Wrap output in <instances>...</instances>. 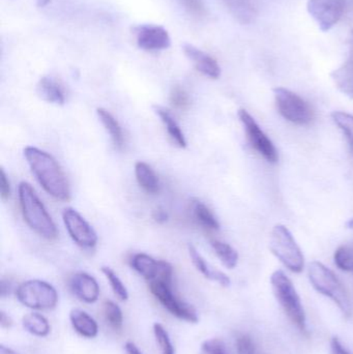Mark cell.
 Returning a JSON list of instances; mask_svg holds the SVG:
<instances>
[{"mask_svg": "<svg viewBox=\"0 0 353 354\" xmlns=\"http://www.w3.org/2000/svg\"><path fill=\"white\" fill-rule=\"evenodd\" d=\"M24 157L33 176L50 196L61 201L70 199L68 178L51 155L37 147H27L24 149Z\"/></svg>", "mask_w": 353, "mask_h": 354, "instance_id": "cell-1", "label": "cell"}, {"mask_svg": "<svg viewBox=\"0 0 353 354\" xmlns=\"http://www.w3.org/2000/svg\"><path fill=\"white\" fill-rule=\"evenodd\" d=\"M18 197L21 212L26 224L39 236L48 241L55 239L58 235L55 223L31 185L22 181L19 185Z\"/></svg>", "mask_w": 353, "mask_h": 354, "instance_id": "cell-2", "label": "cell"}, {"mask_svg": "<svg viewBox=\"0 0 353 354\" xmlns=\"http://www.w3.org/2000/svg\"><path fill=\"white\" fill-rule=\"evenodd\" d=\"M309 279L313 287L321 295L331 299L346 317L352 316L350 295L341 281L329 268L321 262L313 261L309 266Z\"/></svg>", "mask_w": 353, "mask_h": 354, "instance_id": "cell-3", "label": "cell"}, {"mask_svg": "<svg viewBox=\"0 0 353 354\" xmlns=\"http://www.w3.org/2000/svg\"><path fill=\"white\" fill-rule=\"evenodd\" d=\"M271 284L273 287L274 295L278 303L285 312L292 324L300 332H307V317L303 307L300 295L292 280L282 270H276L271 277Z\"/></svg>", "mask_w": 353, "mask_h": 354, "instance_id": "cell-4", "label": "cell"}, {"mask_svg": "<svg viewBox=\"0 0 353 354\" xmlns=\"http://www.w3.org/2000/svg\"><path fill=\"white\" fill-rule=\"evenodd\" d=\"M269 249L271 253L292 272L300 274L305 266V258L300 245L289 229L278 224L271 231Z\"/></svg>", "mask_w": 353, "mask_h": 354, "instance_id": "cell-5", "label": "cell"}, {"mask_svg": "<svg viewBox=\"0 0 353 354\" xmlns=\"http://www.w3.org/2000/svg\"><path fill=\"white\" fill-rule=\"evenodd\" d=\"M278 111L292 124L308 126L315 118L314 110L302 97L284 87L274 89Z\"/></svg>", "mask_w": 353, "mask_h": 354, "instance_id": "cell-6", "label": "cell"}, {"mask_svg": "<svg viewBox=\"0 0 353 354\" xmlns=\"http://www.w3.org/2000/svg\"><path fill=\"white\" fill-rule=\"evenodd\" d=\"M17 299L25 307L33 310H52L57 306L58 293L49 283L29 280L19 285Z\"/></svg>", "mask_w": 353, "mask_h": 354, "instance_id": "cell-7", "label": "cell"}, {"mask_svg": "<svg viewBox=\"0 0 353 354\" xmlns=\"http://www.w3.org/2000/svg\"><path fill=\"white\" fill-rule=\"evenodd\" d=\"M149 289L162 306L178 319L190 324H197L199 322L196 310L190 304L176 297L172 290V284H168L163 281H151L149 282Z\"/></svg>", "mask_w": 353, "mask_h": 354, "instance_id": "cell-8", "label": "cell"}, {"mask_svg": "<svg viewBox=\"0 0 353 354\" xmlns=\"http://www.w3.org/2000/svg\"><path fill=\"white\" fill-rule=\"evenodd\" d=\"M238 118L244 127L247 138L251 147L263 156L269 163H277L279 161V153L271 139L263 132V129L257 124L256 120L247 110H238Z\"/></svg>", "mask_w": 353, "mask_h": 354, "instance_id": "cell-9", "label": "cell"}, {"mask_svg": "<svg viewBox=\"0 0 353 354\" xmlns=\"http://www.w3.org/2000/svg\"><path fill=\"white\" fill-rule=\"evenodd\" d=\"M64 225L75 243L83 249H93L97 245L95 229L74 208H66L62 212Z\"/></svg>", "mask_w": 353, "mask_h": 354, "instance_id": "cell-10", "label": "cell"}, {"mask_svg": "<svg viewBox=\"0 0 353 354\" xmlns=\"http://www.w3.org/2000/svg\"><path fill=\"white\" fill-rule=\"evenodd\" d=\"M345 8V0H309L307 3L309 14L323 31H329L339 22Z\"/></svg>", "mask_w": 353, "mask_h": 354, "instance_id": "cell-11", "label": "cell"}, {"mask_svg": "<svg viewBox=\"0 0 353 354\" xmlns=\"http://www.w3.org/2000/svg\"><path fill=\"white\" fill-rule=\"evenodd\" d=\"M131 266L149 282L158 280L172 284L173 268L168 262L153 259L147 254L139 253L133 256Z\"/></svg>", "mask_w": 353, "mask_h": 354, "instance_id": "cell-12", "label": "cell"}, {"mask_svg": "<svg viewBox=\"0 0 353 354\" xmlns=\"http://www.w3.org/2000/svg\"><path fill=\"white\" fill-rule=\"evenodd\" d=\"M137 44L145 51H161L171 45L169 33L159 25H139L134 28Z\"/></svg>", "mask_w": 353, "mask_h": 354, "instance_id": "cell-13", "label": "cell"}, {"mask_svg": "<svg viewBox=\"0 0 353 354\" xmlns=\"http://www.w3.org/2000/svg\"><path fill=\"white\" fill-rule=\"evenodd\" d=\"M182 49L184 55L193 62L196 70L201 74L211 79H218L221 76V68L215 58L191 44H184Z\"/></svg>", "mask_w": 353, "mask_h": 354, "instance_id": "cell-14", "label": "cell"}, {"mask_svg": "<svg viewBox=\"0 0 353 354\" xmlns=\"http://www.w3.org/2000/svg\"><path fill=\"white\" fill-rule=\"evenodd\" d=\"M70 290L83 303L95 304L99 297L97 280L86 272H78L70 279Z\"/></svg>", "mask_w": 353, "mask_h": 354, "instance_id": "cell-15", "label": "cell"}, {"mask_svg": "<svg viewBox=\"0 0 353 354\" xmlns=\"http://www.w3.org/2000/svg\"><path fill=\"white\" fill-rule=\"evenodd\" d=\"M189 254H190L191 260H192L193 264L195 268L209 280L215 281V282L219 283L221 286L228 287L230 285V279L227 274L224 272H220V270H215L211 268L204 258L200 255L196 248L194 245H189Z\"/></svg>", "mask_w": 353, "mask_h": 354, "instance_id": "cell-16", "label": "cell"}, {"mask_svg": "<svg viewBox=\"0 0 353 354\" xmlns=\"http://www.w3.org/2000/svg\"><path fill=\"white\" fill-rule=\"evenodd\" d=\"M37 93L43 101L55 105L66 103V93L61 85L51 77H43L37 83Z\"/></svg>", "mask_w": 353, "mask_h": 354, "instance_id": "cell-17", "label": "cell"}, {"mask_svg": "<svg viewBox=\"0 0 353 354\" xmlns=\"http://www.w3.org/2000/svg\"><path fill=\"white\" fill-rule=\"evenodd\" d=\"M70 320L73 328L84 338L93 339L99 334V326L97 322L82 310H72L70 313Z\"/></svg>", "mask_w": 353, "mask_h": 354, "instance_id": "cell-18", "label": "cell"}, {"mask_svg": "<svg viewBox=\"0 0 353 354\" xmlns=\"http://www.w3.org/2000/svg\"><path fill=\"white\" fill-rule=\"evenodd\" d=\"M232 16L240 24L249 25L257 17V8L253 0H223Z\"/></svg>", "mask_w": 353, "mask_h": 354, "instance_id": "cell-19", "label": "cell"}, {"mask_svg": "<svg viewBox=\"0 0 353 354\" xmlns=\"http://www.w3.org/2000/svg\"><path fill=\"white\" fill-rule=\"evenodd\" d=\"M153 110H155V113H157L160 120L163 122L166 130H167L168 135H169L172 141H173L180 149H186V137H184V132H182L175 118L172 115L171 112L162 107V106H153Z\"/></svg>", "mask_w": 353, "mask_h": 354, "instance_id": "cell-20", "label": "cell"}, {"mask_svg": "<svg viewBox=\"0 0 353 354\" xmlns=\"http://www.w3.org/2000/svg\"><path fill=\"white\" fill-rule=\"evenodd\" d=\"M135 176L139 185L144 189L146 193L155 195L159 193L160 180L153 168L144 162H137L135 165Z\"/></svg>", "mask_w": 353, "mask_h": 354, "instance_id": "cell-21", "label": "cell"}, {"mask_svg": "<svg viewBox=\"0 0 353 354\" xmlns=\"http://www.w3.org/2000/svg\"><path fill=\"white\" fill-rule=\"evenodd\" d=\"M97 114L104 128L109 134L114 147L117 149H122L124 145V136L120 122L108 110L104 109V108H97Z\"/></svg>", "mask_w": 353, "mask_h": 354, "instance_id": "cell-22", "label": "cell"}, {"mask_svg": "<svg viewBox=\"0 0 353 354\" xmlns=\"http://www.w3.org/2000/svg\"><path fill=\"white\" fill-rule=\"evenodd\" d=\"M332 78L338 88L353 99V62L346 60L339 68L332 73Z\"/></svg>", "mask_w": 353, "mask_h": 354, "instance_id": "cell-23", "label": "cell"}, {"mask_svg": "<svg viewBox=\"0 0 353 354\" xmlns=\"http://www.w3.org/2000/svg\"><path fill=\"white\" fill-rule=\"evenodd\" d=\"M23 328L35 337L44 338L50 334L51 326L47 318L44 317L41 314L29 313L25 315L22 319Z\"/></svg>", "mask_w": 353, "mask_h": 354, "instance_id": "cell-24", "label": "cell"}, {"mask_svg": "<svg viewBox=\"0 0 353 354\" xmlns=\"http://www.w3.org/2000/svg\"><path fill=\"white\" fill-rule=\"evenodd\" d=\"M211 247L224 266L232 270L238 266V253L228 243L223 241H211Z\"/></svg>", "mask_w": 353, "mask_h": 354, "instance_id": "cell-25", "label": "cell"}, {"mask_svg": "<svg viewBox=\"0 0 353 354\" xmlns=\"http://www.w3.org/2000/svg\"><path fill=\"white\" fill-rule=\"evenodd\" d=\"M193 212H194L196 220L204 228L209 229V230H219V221L217 220L213 212L204 203L200 201H195L193 204Z\"/></svg>", "mask_w": 353, "mask_h": 354, "instance_id": "cell-26", "label": "cell"}, {"mask_svg": "<svg viewBox=\"0 0 353 354\" xmlns=\"http://www.w3.org/2000/svg\"><path fill=\"white\" fill-rule=\"evenodd\" d=\"M335 124L339 127L340 130L345 135L350 145V151L353 155V115L346 112L335 111L332 113Z\"/></svg>", "mask_w": 353, "mask_h": 354, "instance_id": "cell-27", "label": "cell"}, {"mask_svg": "<svg viewBox=\"0 0 353 354\" xmlns=\"http://www.w3.org/2000/svg\"><path fill=\"white\" fill-rule=\"evenodd\" d=\"M104 315L106 322L114 330H120L124 326V315L117 304L111 301L104 303Z\"/></svg>", "mask_w": 353, "mask_h": 354, "instance_id": "cell-28", "label": "cell"}, {"mask_svg": "<svg viewBox=\"0 0 353 354\" xmlns=\"http://www.w3.org/2000/svg\"><path fill=\"white\" fill-rule=\"evenodd\" d=\"M102 272L105 274L108 282L110 283L112 290H113L114 295L118 297V299L122 301H128V292L126 290V287L124 286V283L120 280V277L115 274V272L112 268H108V266H103L102 268Z\"/></svg>", "mask_w": 353, "mask_h": 354, "instance_id": "cell-29", "label": "cell"}, {"mask_svg": "<svg viewBox=\"0 0 353 354\" xmlns=\"http://www.w3.org/2000/svg\"><path fill=\"white\" fill-rule=\"evenodd\" d=\"M334 260L338 268L346 272H353V248L341 245L334 255Z\"/></svg>", "mask_w": 353, "mask_h": 354, "instance_id": "cell-30", "label": "cell"}, {"mask_svg": "<svg viewBox=\"0 0 353 354\" xmlns=\"http://www.w3.org/2000/svg\"><path fill=\"white\" fill-rule=\"evenodd\" d=\"M153 334L159 344L162 354H175V348L166 328L161 324H153Z\"/></svg>", "mask_w": 353, "mask_h": 354, "instance_id": "cell-31", "label": "cell"}, {"mask_svg": "<svg viewBox=\"0 0 353 354\" xmlns=\"http://www.w3.org/2000/svg\"><path fill=\"white\" fill-rule=\"evenodd\" d=\"M170 102L173 107L184 110L190 106L191 101L187 91L180 86H174L170 93Z\"/></svg>", "mask_w": 353, "mask_h": 354, "instance_id": "cell-32", "label": "cell"}, {"mask_svg": "<svg viewBox=\"0 0 353 354\" xmlns=\"http://www.w3.org/2000/svg\"><path fill=\"white\" fill-rule=\"evenodd\" d=\"M236 349H238V354H265L248 335L238 337L236 341Z\"/></svg>", "mask_w": 353, "mask_h": 354, "instance_id": "cell-33", "label": "cell"}, {"mask_svg": "<svg viewBox=\"0 0 353 354\" xmlns=\"http://www.w3.org/2000/svg\"><path fill=\"white\" fill-rule=\"evenodd\" d=\"M200 354H229L225 345L218 339H211L202 343Z\"/></svg>", "mask_w": 353, "mask_h": 354, "instance_id": "cell-34", "label": "cell"}, {"mask_svg": "<svg viewBox=\"0 0 353 354\" xmlns=\"http://www.w3.org/2000/svg\"><path fill=\"white\" fill-rule=\"evenodd\" d=\"M182 6H184L189 14L201 18L207 15V8L202 0H180Z\"/></svg>", "mask_w": 353, "mask_h": 354, "instance_id": "cell-35", "label": "cell"}, {"mask_svg": "<svg viewBox=\"0 0 353 354\" xmlns=\"http://www.w3.org/2000/svg\"><path fill=\"white\" fill-rule=\"evenodd\" d=\"M0 191L2 200H6L10 196V183L3 169L0 170Z\"/></svg>", "mask_w": 353, "mask_h": 354, "instance_id": "cell-36", "label": "cell"}, {"mask_svg": "<svg viewBox=\"0 0 353 354\" xmlns=\"http://www.w3.org/2000/svg\"><path fill=\"white\" fill-rule=\"evenodd\" d=\"M331 354H350V351L341 344L339 339L333 338L331 342Z\"/></svg>", "mask_w": 353, "mask_h": 354, "instance_id": "cell-37", "label": "cell"}, {"mask_svg": "<svg viewBox=\"0 0 353 354\" xmlns=\"http://www.w3.org/2000/svg\"><path fill=\"white\" fill-rule=\"evenodd\" d=\"M153 218L158 223V224H164V223L167 222L168 218H169V216H168L167 212H166L165 209L160 207L153 210Z\"/></svg>", "mask_w": 353, "mask_h": 354, "instance_id": "cell-38", "label": "cell"}, {"mask_svg": "<svg viewBox=\"0 0 353 354\" xmlns=\"http://www.w3.org/2000/svg\"><path fill=\"white\" fill-rule=\"evenodd\" d=\"M12 326V320L8 314L3 311L0 312V326L2 328H10Z\"/></svg>", "mask_w": 353, "mask_h": 354, "instance_id": "cell-39", "label": "cell"}, {"mask_svg": "<svg viewBox=\"0 0 353 354\" xmlns=\"http://www.w3.org/2000/svg\"><path fill=\"white\" fill-rule=\"evenodd\" d=\"M124 348H126V354H142L140 349H139L138 347L136 346V344H134L133 342H126Z\"/></svg>", "mask_w": 353, "mask_h": 354, "instance_id": "cell-40", "label": "cell"}, {"mask_svg": "<svg viewBox=\"0 0 353 354\" xmlns=\"http://www.w3.org/2000/svg\"><path fill=\"white\" fill-rule=\"evenodd\" d=\"M10 284L8 281H1V297H6V295H10Z\"/></svg>", "mask_w": 353, "mask_h": 354, "instance_id": "cell-41", "label": "cell"}, {"mask_svg": "<svg viewBox=\"0 0 353 354\" xmlns=\"http://www.w3.org/2000/svg\"><path fill=\"white\" fill-rule=\"evenodd\" d=\"M348 59L352 60L353 62V31L350 33V57Z\"/></svg>", "mask_w": 353, "mask_h": 354, "instance_id": "cell-42", "label": "cell"}, {"mask_svg": "<svg viewBox=\"0 0 353 354\" xmlns=\"http://www.w3.org/2000/svg\"><path fill=\"white\" fill-rule=\"evenodd\" d=\"M0 354H18L15 353L14 351H12V349L8 348V347L3 346V345H1L0 346Z\"/></svg>", "mask_w": 353, "mask_h": 354, "instance_id": "cell-43", "label": "cell"}, {"mask_svg": "<svg viewBox=\"0 0 353 354\" xmlns=\"http://www.w3.org/2000/svg\"><path fill=\"white\" fill-rule=\"evenodd\" d=\"M37 8H45L51 0H35Z\"/></svg>", "mask_w": 353, "mask_h": 354, "instance_id": "cell-44", "label": "cell"}, {"mask_svg": "<svg viewBox=\"0 0 353 354\" xmlns=\"http://www.w3.org/2000/svg\"><path fill=\"white\" fill-rule=\"evenodd\" d=\"M346 227H347L348 229H350V230H353V218H350V221H347V223H346Z\"/></svg>", "mask_w": 353, "mask_h": 354, "instance_id": "cell-45", "label": "cell"}]
</instances>
